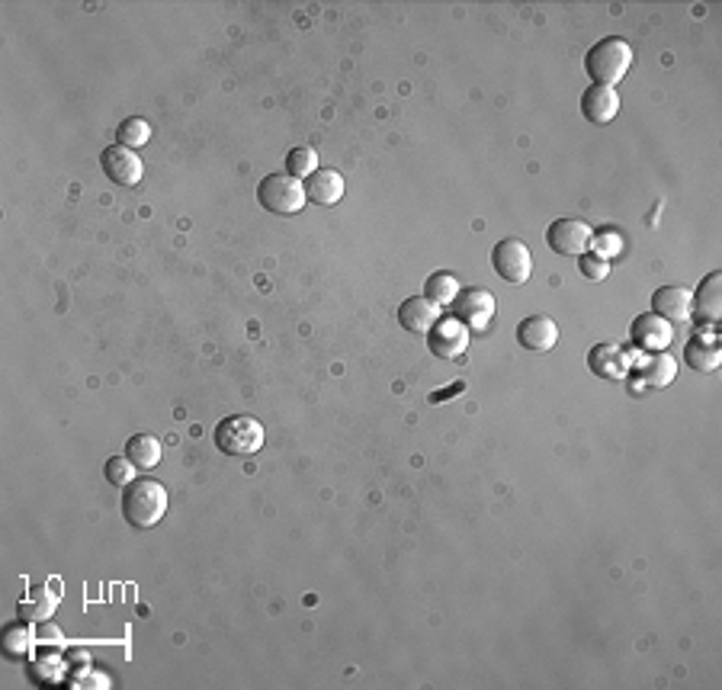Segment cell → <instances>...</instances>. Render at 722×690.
Returning <instances> with one entry per match:
<instances>
[{
  "label": "cell",
  "mask_w": 722,
  "mask_h": 690,
  "mask_svg": "<svg viewBox=\"0 0 722 690\" xmlns=\"http://www.w3.org/2000/svg\"><path fill=\"white\" fill-rule=\"evenodd\" d=\"M167 514V488L155 479H132L122 488V517L138 530L158 527Z\"/></svg>",
  "instance_id": "6da1fadb"
},
{
  "label": "cell",
  "mask_w": 722,
  "mask_h": 690,
  "mask_svg": "<svg viewBox=\"0 0 722 690\" xmlns=\"http://www.w3.org/2000/svg\"><path fill=\"white\" fill-rule=\"evenodd\" d=\"M629 65H633V49L620 36L597 39L585 55V71L597 87H613L626 78Z\"/></svg>",
  "instance_id": "7a4b0ae2"
},
{
  "label": "cell",
  "mask_w": 722,
  "mask_h": 690,
  "mask_svg": "<svg viewBox=\"0 0 722 690\" xmlns=\"http://www.w3.org/2000/svg\"><path fill=\"white\" fill-rule=\"evenodd\" d=\"M215 450H222L225 456H254L264 450V427L251 414H232L215 424Z\"/></svg>",
  "instance_id": "3957f363"
},
{
  "label": "cell",
  "mask_w": 722,
  "mask_h": 690,
  "mask_svg": "<svg viewBox=\"0 0 722 690\" xmlns=\"http://www.w3.org/2000/svg\"><path fill=\"white\" fill-rule=\"evenodd\" d=\"M257 203L267 212H273V216H296V212H302L305 203H309V196H305L299 177L276 171L257 183Z\"/></svg>",
  "instance_id": "277c9868"
},
{
  "label": "cell",
  "mask_w": 722,
  "mask_h": 690,
  "mask_svg": "<svg viewBox=\"0 0 722 690\" xmlns=\"http://www.w3.org/2000/svg\"><path fill=\"white\" fill-rule=\"evenodd\" d=\"M491 267L504 283H527L533 273V254L520 238H504L491 248Z\"/></svg>",
  "instance_id": "5b68a950"
},
{
  "label": "cell",
  "mask_w": 722,
  "mask_h": 690,
  "mask_svg": "<svg viewBox=\"0 0 722 690\" xmlns=\"http://www.w3.org/2000/svg\"><path fill=\"white\" fill-rule=\"evenodd\" d=\"M453 318L463 321L469 331L485 334L491 321H495V296L482 286H469L466 293L459 289V296L453 299Z\"/></svg>",
  "instance_id": "8992f818"
},
{
  "label": "cell",
  "mask_w": 722,
  "mask_h": 690,
  "mask_svg": "<svg viewBox=\"0 0 722 690\" xmlns=\"http://www.w3.org/2000/svg\"><path fill=\"white\" fill-rule=\"evenodd\" d=\"M594 238V228L581 219H556L546 232V244L562 257H581L588 254Z\"/></svg>",
  "instance_id": "52a82bcc"
},
{
  "label": "cell",
  "mask_w": 722,
  "mask_h": 690,
  "mask_svg": "<svg viewBox=\"0 0 722 690\" xmlns=\"http://www.w3.org/2000/svg\"><path fill=\"white\" fill-rule=\"evenodd\" d=\"M100 167H103V174L110 177L113 183H119V187H138V183H142V177H145L142 158L135 155V148H126V145L103 148Z\"/></svg>",
  "instance_id": "ba28073f"
},
{
  "label": "cell",
  "mask_w": 722,
  "mask_h": 690,
  "mask_svg": "<svg viewBox=\"0 0 722 690\" xmlns=\"http://www.w3.org/2000/svg\"><path fill=\"white\" fill-rule=\"evenodd\" d=\"M430 354L440 360H459L469 347V328L459 318H440L434 328L427 331Z\"/></svg>",
  "instance_id": "9c48e42d"
},
{
  "label": "cell",
  "mask_w": 722,
  "mask_h": 690,
  "mask_svg": "<svg viewBox=\"0 0 722 690\" xmlns=\"http://www.w3.org/2000/svg\"><path fill=\"white\" fill-rule=\"evenodd\" d=\"M629 341H633V347L645 350V354H662V350H668L674 341V325L665 318H658L655 312L639 315L633 321V328H629Z\"/></svg>",
  "instance_id": "30bf717a"
},
{
  "label": "cell",
  "mask_w": 722,
  "mask_h": 690,
  "mask_svg": "<svg viewBox=\"0 0 722 690\" xmlns=\"http://www.w3.org/2000/svg\"><path fill=\"white\" fill-rule=\"evenodd\" d=\"M517 344L530 354H546L559 344V325L549 315H530L517 325Z\"/></svg>",
  "instance_id": "8fae6325"
},
{
  "label": "cell",
  "mask_w": 722,
  "mask_h": 690,
  "mask_svg": "<svg viewBox=\"0 0 722 690\" xmlns=\"http://www.w3.org/2000/svg\"><path fill=\"white\" fill-rule=\"evenodd\" d=\"M440 318H443L440 305L430 302L427 296H411L398 305V325H402L408 334H427Z\"/></svg>",
  "instance_id": "7c38bea8"
},
{
  "label": "cell",
  "mask_w": 722,
  "mask_h": 690,
  "mask_svg": "<svg viewBox=\"0 0 722 690\" xmlns=\"http://www.w3.org/2000/svg\"><path fill=\"white\" fill-rule=\"evenodd\" d=\"M694 309V293H690L687 286H662V289H655V296H652V312L658 318H665V321H687L690 312Z\"/></svg>",
  "instance_id": "4fadbf2b"
},
{
  "label": "cell",
  "mask_w": 722,
  "mask_h": 690,
  "mask_svg": "<svg viewBox=\"0 0 722 690\" xmlns=\"http://www.w3.org/2000/svg\"><path fill=\"white\" fill-rule=\"evenodd\" d=\"M620 113V94L613 87H597L591 84L581 97V116L594 126H607V122Z\"/></svg>",
  "instance_id": "5bb4252c"
},
{
  "label": "cell",
  "mask_w": 722,
  "mask_h": 690,
  "mask_svg": "<svg viewBox=\"0 0 722 690\" xmlns=\"http://www.w3.org/2000/svg\"><path fill=\"white\" fill-rule=\"evenodd\" d=\"M588 366H591L594 376L610 379V382H620V379L629 376V357L623 354L617 344H597V347H591Z\"/></svg>",
  "instance_id": "9a60e30c"
},
{
  "label": "cell",
  "mask_w": 722,
  "mask_h": 690,
  "mask_svg": "<svg viewBox=\"0 0 722 690\" xmlns=\"http://www.w3.org/2000/svg\"><path fill=\"white\" fill-rule=\"evenodd\" d=\"M305 196L318 206H334L344 196V177L334 167H318V171L305 180Z\"/></svg>",
  "instance_id": "2e32d148"
},
{
  "label": "cell",
  "mask_w": 722,
  "mask_h": 690,
  "mask_svg": "<svg viewBox=\"0 0 722 690\" xmlns=\"http://www.w3.org/2000/svg\"><path fill=\"white\" fill-rule=\"evenodd\" d=\"M719 286H722V273L719 270H713L700 283L697 296H694V309H690V312H697V321L716 325V321L722 318V293H719Z\"/></svg>",
  "instance_id": "e0dca14e"
},
{
  "label": "cell",
  "mask_w": 722,
  "mask_h": 690,
  "mask_svg": "<svg viewBox=\"0 0 722 690\" xmlns=\"http://www.w3.org/2000/svg\"><path fill=\"white\" fill-rule=\"evenodd\" d=\"M684 360L690 370L697 373H716L719 363H722V350L716 341H703V337H694L687 347H684Z\"/></svg>",
  "instance_id": "ac0fdd59"
},
{
  "label": "cell",
  "mask_w": 722,
  "mask_h": 690,
  "mask_svg": "<svg viewBox=\"0 0 722 690\" xmlns=\"http://www.w3.org/2000/svg\"><path fill=\"white\" fill-rule=\"evenodd\" d=\"M126 456L135 463V469H155L161 463V440L151 434H132L126 440Z\"/></svg>",
  "instance_id": "d6986e66"
},
{
  "label": "cell",
  "mask_w": 722,
  "mask_h": 690,
  "mask_svg": "<svg viewBox=\"0 0 722 690\" xmlns=\"http://www.w3.org/2000/svg\"><path fill=\"white\" fill-rule=\"evenodd\" d=\"M674 376H678V366H674V360L665 354H652L649 360L642 363V382L645 386H652V389H665L674 382Z\"/></svg>",
  "instance_id": "ffe728a7"
},
{
  "label": "cell",
  "mask_w": 722,
  "mask_h": 690,
  "mask_svg": "<svg viewBox=\"0 0 722 690\" xmlns=\"http://www.w3.org/2000/svg\"><path fill=\"white\" fill-rule=\"evenodd\" d=\"M424 296L430 302H437L440 309H443V305H453V299L459 296V280L453 273H443V270L430 273L427 283H424Z\"/></svg>",
  "instance_id": "44dd1931"
},
{
  "label": "cell",
  "mask_w": 722,
  "mask_h": 690,
  "mask_svg": "<svg viewBox=\"0 0 722 690\" xmlns=\"http://www.w3.org/2000/svg\"><path fill=\"white\" fill-rule=\"evenodd\" d=\"M148 138H151V126L138 116L122 119L116 129V145H126V148H142L148 145Z\"/></svg>",
  "instance_id": "7402d4cb"
},
{
  "label": "cell",
  "mask_w": 722,
  "mask_h": 690,
  "mask_svg": "<svg viewBox=\"0 0 722 690\" xmlns=\"http://www.w3.org/2000/svg\"><path fill=\"white\" fill-rule=\"evenodd\" d=\"M29 649H33V630L29 626L13 623L4 630V655L7 658H26Z\"/></svg>",
  "instance_id": "603a6c76"
},
{
  "label": "cell",
  "mask_w": 722,
  "mask_h": 690,
  "mask_svg": "<svg viewBox=\"0 0 722 690\" xmlns=\"http://www.w3.org/2000/svg\"><path fill=\"white\" fill-rule=\"evenodd\" d=\"M20 613L26 620H45L55 613V597L49 594V588H33L29 591V601L20 607Z\"/></svg>",
  "instance_id": "cb8c5ba5"
},
{
  "label": "cell",
  "mask_w": 722,
  "mask_h": 690,
  "mask_svg": "<svg viewBox=\"0 0 722 690\" xmlns=\"http://www.w3.org/2000/svg\"><path fill=\"white\" fill-rule=\"evenodd\" d=\"M318 171V155L312 148H293L286 155V174L293 177H312Z\"/></svg>",
  "instance_id": "d4e9b609"
},
{
  "label": "cell",
  "mask_w": 722,
  "mask_h": 690,
  "mask_svg": "<svg viewBox=\"0 0 722 690\" xmlns=\"http://www.w3.org/2000/svg\"><path fill=\"white\" fill-rule=\"evenodd\" d=\"M103 475H106V482L126 488L135 479V463L129 456H110V459H106V466H103Z\"/></svg>",
  "instance_id": "484cf974"
},
{
  "label": "cell",
  "mask_w": 722,
  "mask_h": 690,
  "mask_svg": "<svg viewBox=\"0 0 722 690\" xmlns=\"http://www.w3.org/2000/svg\"><path fill=\"white\" fill-rule=\"evenodd\" d=\"M578 264H581V276H585V280H594V283L607 280V273H610L607 260L601 254H581Z\"/></svg>",
  "instance_id": "4316f807"
}]
</instances>
